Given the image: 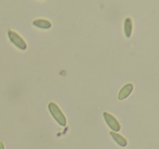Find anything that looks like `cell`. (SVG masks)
<instances>
[{"mask_svg": "<svg viewBox=\"0 0 159 149\" xmlns=\"http://www.w3.org/2000/svg\"><path fill=\"white\" fill-rule=\"evenodd\" d=\"M110 135L113 137V139L116 141L118 144H120V146H123V147H125L127 144V140L124 138H123L121 135H120L119 133H116V132H110Z\"/></svg>", "mask_w": 159, "mask_h": 149, "instance_id": "cell-6", "label": "cell"}, {"mask_svg": "<svg viewBox=\"0 0 159 149\" xmlns=\"http://www.w3.org/2000/svg\"><path fill=\"white\" fill-rule=\"evenodd\" d=\"M132 21L130 20V18H127L125 20V23H124V31H125L126 37H130L131 35L132 32Z\"/></svg>", "mask_w": 159, "mask_h": 149, "instance_id": "cell-7", "label": "cell"}, {"mask_svg": "<svg viewBox=\"0 0 159 149\" xmlns=\"http://www.w3.org/2000/svg\"><path fill=\"white\" fill-rule=\"evenodd\" d=\"M34 26L37 27L43 28V29H48L51 26V23L47 20H43V19H39V20H34Z\"/></svg>", "mask_w": 159, "mask_h": 149, "instance_id": "cell-5", "label": "cell"}, {"mask_svg": "<svg viewBox=\"0 0 159 149\" xmlns=\"http://www.w3.org/2000/svg\"><path fill=\"white\" fill-rule=\"evenodd\" d=\"M48 108H49V110L52 116L58 122L59 124H61V126L66 125V118H65V115L63 114L61 110H60V108L57 106V104L54 103V102H50L49 105H48Z\"/></svg>", "mask_w": 159, "mask_h": 149, "instance_id": "cell-1", "label": "cell"}, {"mask_svg": "<svg viewBox=\"0 0 159 149\" xmlns=\"http://www.w3.org/2000/svg\"><path fill=\"white\" fill-rule=\"evenodd\" d=\"M9 40L12 42V43H14V45L19 47L20 49L22 50H25L26 48V42L23 40V39L20 37V35L15 33L14 31L9 30Z\"/></svg>", "mask_w": 159, "mask_h": 149, "instance_id": "cell-2", "label": "cell"}, {"mask_svg": "<svg viewBox=\"0 0 159 149\" xmlns=\"http://www.w3.org/2000/svg\"><path fill=\"white\" fill-rule=\"evenodd\" d=\"M133 88L134 87L132 84H127L125 86L123 87V88L120 90V92L118 99H119L120 100H122V99H124L125 98H127V96L131 93Z\"/></svg>", "mask_w": 159, "mask_h": 149, "instance_id": "cell-4", "label": "cell"}, {"mask_svg": "<svg viewBox=\"0 0 159 149\" xmlns=\"http://www.w3.org/2000/svg\"><path fill=\"white\" fill-rule=\"evenodd\" d=\"M0 149H4V144L2 142H0Z\"/></svg>", "mask_w": 159, "mask_h": 149, "instance_id": "cell-8", "label": "cell"}, {"mask_svg": "<svg viewBox=\"0 0 159 149\" xmlns=\"http://www.w3.org/2000/svg\"><path fill=\"white\" fill-rule=\"evenodd\" d=\"M103 116L106 121H107V124L109 125V127H110L113 130H115V131L116 132L119 131L120 129V126L119 123L116 120V118H115L113 115H111L109 113H107V112H105V113H103Z\"/></svg>", "mask_w": 159, "mask_h": 149, "instance_id": "cell-3", "label": "cell"}]
</instances>
